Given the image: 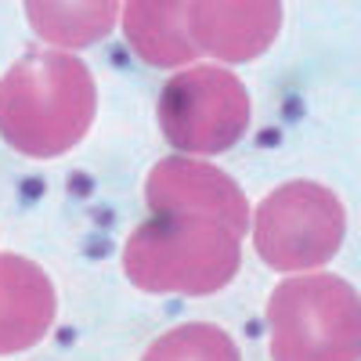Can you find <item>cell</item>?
<instances>
[{
	"label": "cell",
	"instance_id": "6da1fadb",
	"mask_svg": "<svg viewBox=\"0 0 361 361\" xmlns=\"http://www.w3.org/2000/svg\"><path fill=\"white\" fill-rule=\"evenodd\" d=\"M98 105L87 66L69 51H25L0 80V137L29 159H54L83 141Z\"/></svg>",
	"mask_w": 361,
	"mask_h": 361
},
{
	"label": "cell",
	"instance_id": "7a4b0ae2",
	"mask_svg": "<svg viewBox=\"0 0 361 361\" xmlns=\"http://www.w3.org/2000/svg\"><path fill=\"white\" fill-rule=\"evenodd\" d=\"M243 238L214 221L152 217L123 246L127 279L145 293L206 296L224 289L243 260Z\"/></svg>",
	"mask_w": 361,
	"mask_h": 361
},
{
	"label": "cell",
	"instance_id": "3957f363",
	"mask_svg": "<svg viewBox=\"0 0 361 361\" xmlns=\"http://www.w3.org/2000/svg\"><path fill=\"white\" fill-rule=\"evenodd\" d=\"M271 361H357L361 304L340 275L286 279L267 300Z\"/></svg>",
	"mask_w": 361,
	"mask_h": 361
},
{
	"label": "cell",
	"instance_id": "277c9868",
	"mask_svg": "<svg viewBox=\"0 0 361 361\" xmlns=\"http://www.w3.org/2000/svg\"><path fill=\"white\" fill-rule=\"evenodd\" d=\"M347 231L343 202L318 180H289L253 214V246L275 271H311L336 257Z\"/></svg>",
	"mask_w": 361,
	"mask_h": 361
},
{
	"label": "cell",
	"instance_id": "5b68a950",
	"mask_svg": "<svg viewBox=\"0 0 361 361\" xmlns=\"http://www.w3.org/2000/svg\"><path fill=\"white\" fill-rule=\"evenodd\" d=\"M250 127V94L221 66H188L159 94V130L188 156H217Z\"/></svg>",
	"mask_w": 361,
	"mask_h": 361
},
{
	"label": "cell",
	"instance_id": "8992f818",
	"mask_svg": "<svg viewBox=\"0 0 361 361\" xmlns=\"http://www.w3.org/2000/svg\"><path fill=\"white\" fill-rule=\"evenodd\" d=\"M145 199L156 217H195L214 221L243 238L250 224V202L235 180L199 159H163L148 170Z\"/></svg>",
	"mask_w": 361,
	"mask_h": 361
},
{
	"label": "cell",
	"instance_id": "52a82bcc",
	"mask_svg": "<svg viewBox=\"0 0 361 361\" xmlns=\"http://www.w3.org/2000/svg\"><path fill=\"white\" fill-rule=\"evenodd\" d=\"M282 29L279 0H199L188 4V33L199 54L250 62L275 44Z\"/></svg>",
	"mask_w": 361,
	"mask_h": 361
},
{
	"label": "cell",
	"instance_id": "ba28073f",
	"mask_svg": "<svg viewBox=\"0 0 361 361\" xmlns=\"http://www.w3.org/2000/svg\"><path fill=\"white\" fill-rule=\"evenodd\" d=\"M54 286L44 267L0 253V354H18L37 347L54 325Z\"/></svg>",
	"mask_w": 361,
	"mask_h": 361
},
{
	"label": "cell",
	"instance_id": "9c48e42d",
	"mask_svg": "<svg viewBox=\"0 0 361 361\" xmlns=\"http://www.w3.org/2000/svg\"><path fill=\"white\" fill-rule=\"evenodd\" d=\"M123 29L130 47L148 66L159 69H188L199 47L188 33V4L173 0H134L123 8Z\"/></svg>",
	"mask_w": 361,
	"mask_h": 361
},
{
	"label": "cell",
	"instance_id": "30bf717a",
	"mask_svg": "<svg viewBox=\"0 0 361 361\" xmlns=\"http://www.w3.org/2000/svg\"><path fill=\"white\" fill-rule=\"evenodd\" d=\"M25 15L47 44L87 47L116 25L119 8L112 0H94V4H40V0H29Z\"/></svg>",
	"mask_w": 361,
	"mask_h": 361
},
{
	"label": "cell",
	"instance_id": "8fae6325",
	"mask_svg": "<svg viewBox=\"0 0 361 361\" xmlns=\"http://www.w3.org/2000/svg\"><path fill=\"white\" fill-rule=\"evenodd\" d=\"M141 361H243V357H238V347L221 325L188 322L159 336L145 350Z\"/></svg>",
	"mask_w": 361,
	"mask_h": 361
}]
</instances>
